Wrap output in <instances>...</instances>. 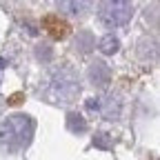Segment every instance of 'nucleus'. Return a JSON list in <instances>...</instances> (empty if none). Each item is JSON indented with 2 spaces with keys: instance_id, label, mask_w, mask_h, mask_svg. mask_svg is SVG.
Returning <instances> with one entry per match:
<instances>
[{
  "instance_id": "nucleus-1",
  "label": "nucleus",
  "mask_w": 160,
  "mask_h": 160,
  "mask_svg": "<svg viewBox=\"0 0 160 160\" xmlns=\"http://www.w3.org/2000/svg\"><path fill=\"white\" fill-rule=\"evenodd\" d=\"M33 120L27 113H13L7 120L0 122V147L7 149L9 153L22 151L33 136Z\"/></svg>"
},
{
  "instance_id": "nucleus-8",
  "label": "nucleus",
  "mask_w": 160,
  "mask_h": 160,
  "mask_svg": "<svg viewBox=\"0 0 160 160\" xmlns=\"http://www.w3.org/2000/svg\"><path fill=\"white\" fill-rule=\"evenodd\" d=\"M98 49L102 51L105 56H111V53H116L118 49H120V40L116 38V36H105L102 40H100V45H98Z\"/></svg>"
},
{
  "instance_id": "nucleus-6",
  "label": "nucleus",
  "mask_w": 160,
  "mask_h": 160,
  "mask_svg": "<svg viewBox=\"0 0 160 160\" xmlns=\"http://www.w3.org/2000/svg\"><path fill=\"white\" fill-rule=\"evenodd\" d=\"M73 45H76V49H78L80 53H87V51H91V47H93V36H91L89 31H80V33L76 36V40H73Z\"/></svg>"
},
{
  "instance_id": "nucleus-9",
  "label": "nucleus",
  "mask_w": 160,
  "mask_h": 160,
  "mask_svg": "<svg viewBox=\"0 0 160 160\" xmlns=\"http://www.w3.org/2000/svg\"><path fill=\"white\" fill-rule=\"evenodd\" d=\"M89 7V2H82V0H80V2H58V9H65V11H69V13H82L85 9Z\"/></svg>"
},
{
  "instance_id": "nucleus-10",
  "label": "nucleus",
  "mask_w": 160,
  "mask_h": 160,
  "mask_svg": "<svg viewBox=\"0 0 160 160\" xmlns=\"http://www.w3.org/2000/svg\"><path fill=\"white\" fill-rule=\"evenodd\" d=\"M93 145L100 147V149H111V138H109V133H96V136H93Z\"/></svg>"
},
{
  "instance_id": "nucleus-4",
  "label": "nucleus",
  "mask_w": 160,
  "mask_h": 160,
  "mask_svg": "<svg viewBox=\"0 0 160 160\" xmlns=\"http://www.w3.org/2000/svg\"><path fill=\"white\" fill-rule=\"evenodd\" d=\"M87 76H89V82H91V85L105 87V85L109 82V78H111V69H109L107 62H102V60H96V62H91Z\"/></svg>"
},
{
  "instance_id": "nucleus-7",
  "label": "nucleus",
  "mask_w": 160,
  "mask_h": 160,
  "mask_svg": "<svg viewBox=\"0 0 160 160\" xmlns=\"http://www.w3.org/2000/svg\"><path fill=\"white\" fill-rule=\"evenodd\" d=\"M67 129L73 133H82V131H87V120L80 113H69L67 116Z\"/></svg>"
},
{
  "instance_id": "nucleus-2",
  "label": "nucleus",
  "mask_w": 160,
  "mask_h": 160,
  "mask_svg": "<svg viewBox=\"0 0 160 160\" xmlns=\"http://www.w3.org/2000/svg\"><path fill=\"white\" fill-rule=\"evenodd\" d=\"M49 93L56 102H73L76 96L80 93L78 76L69 67L56 69L51 73V80H49Z\"/></svg>"
},
{
  "instance_id": "nucleus-5",
  "label": "nucleus",
  "mask_w": 160,
  "mask_h": 160,
  "mask_svg": "<svg viewBox=\"0 0 160 160\" xmlns=\"http://www.w3.org/2000/svg\"><path fill=\"white\" fill-rule=\"evenodd\" d=\"M102 116L107 118V120H116L118 116H120V100H118V96H107L105 98V107H102Z\"/></svg>"
},
{
  "instance_id": "nucleus-3",
  "label": "nucleus",
  "mask_w": 160,
  "mask_h": 160,
  "mask_svg": "<svg viewBox=\"0 0 160 160\" xmlns=\"http://www.w3.org/2000/svg\"><path fill=\"white\" fill-rule=\"evenodd\" d=\"M133 16V5L127 0H107L98 5V18L107 27H120L127 25Z\"/></svg>"
}]
</instances>
